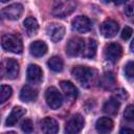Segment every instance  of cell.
<instances>
[{"instance_id":"12","label":"cell","mask_w":134,"mask_h":134,"mask_svg":"<svg viewBox=\"0 0 134 134\" xmlns=\"http://www.w3.org/2000/svg\"><path fill=\"white\" fill-rule=\"evenodd\" d=\"M40 128L42 132L46 134H55L59 132V124L52 117H45L40 121Z\"/></svg>"},{"instance_id":"30","label":"cell","mask_w":134,"mask_h":134,"mask_svg":"<svg viewBox=\"0 0 134 134\" xmlns=\"http://www.w3.org/2000/svg\"><path fill=\"white\" fill-rule=\"evenodd\" d=\"M127 96H128L127 91H125V90H122V89L118 90V91H117V93L115 94V97H116L119 102H120V100H122V99H125V98H127Z\"/></svg>"},{"instance_id":"20","label":"cell","mask_w":134,"mask_h":134,"mask_svg":"<svg viewBox=\"0 0 134 134\" xmlns=\"http://www.w3.org/2000/svg\"><path fill=\"white\" fill-rule=\"evenodd\" d=\"M119 106H120V103L119 100L114 96V97H111L109 98L103 106V111L108 114V115H115L117 112H118V109H119Z\"/></svg>"},{"instance_id":"7","label":"cell","mask_w":134,"mask_h":134,"mask_svg":"<svg viewBox=\"0 0 134 134\" xmlns=\"http://www.w3.org/2000/svg\"><path fill=\"white\" fill-rule=\"evenodd\" d=\"M104 54L106 60L115 63L120 59L122 54V48L118 43H109L105 46Z\"/></svg>"},{"instance_id":"21","label":"cell","mask_w":134,"mask_h":134,"mask_svg":"<svg viewBox=\"0 0 134 134\" xmlns=\"http://www.w3.org/2000/svg\"><path fill=\"white\" fill-rule=\"evenodd\" d=\"M96 49H97V43L94 40L89 39L87 42H85V48L82 55L87 59H92L96 54Z\"/></svg>"},{"instance_id":"17","label":"cell","mask_w":134,"mask_h":134,"mask_svg":"<svg viewBox=\"0 0 134 134\" xmlns=\"http://www.w3.org/2000/svg\"><path fill=\"white\" fill-rule=\"evenodd\" d=\"M61 89L65 94V97L69 100H73L77 96V89L76 87L69 81H61L60 83Z\"/></svg>"},{"instance_id":"26","label":"cell","mask_w":134,"mask_h":134,"mask_svg":"<svg viewBox=\"0 0 134 134\" xmlns=\"http://www.w3.org/2000/svg\"><path fill=\"white\" fill-rule=\"evenodd\" d=\"M125 75L129 80H134V62L130 61L125 65Z\"/></svg>"},{"instance_id":"23","label":"cell","mask_w":134,"mask_h":134,"mask_svg":"<svg viewBox=\"0 0 134 134\" xmlns=\"http://www.w3.org/2000/svg\"><path fill=\"white\" fill-rule=\"evenodd\" d=\"M47 65H48V67L52 71H54V72H61L63 70V67H64V62H63V60L60 57L54 55V57H51L48 60Z\"/></svg>"},{"instance_id":"11","label":"cell","mask_w":134,"mask_h":134,"mask_svg":"<svg viewBox=\"0 0 134 134\" xmlns=\"http://www.w3.org/2000/svg\"><path fill=\"white\" fill-rule=\"evenodd\" d=\"M46 31H47V35L48 37L50 38V40L54 43L61 41L65 35V28L63 25L61 24H57V23H53V24H50L47 28H46Z\"/></svg>"},{"instance_id":"28","label":"cell","mask_w":134,"mask_h":134,"mask_svg":"<svg viewBox=\"0 0 134 134\" xmlns=\"http://www.w3.org/2000/svg\"><path fill=\"white\" fill-rule=\"evenodd\" d=\"M21 130L25 133H31L34 130V125L30 119H24L21 122Z\"/></svg>"},{"instance_id":"6","label":"cell","mask_w":134,"mask_h":134,"mask_svg":"<svg viewBox=\"0 0 134 134\" xmlns=\"http://www.w3.org/2000/svg\"><path fill=\"white\" fill-rule=\"evenodd\" d=\"M84 125H85V120H84V117L76 113L74 115H72L66 122V126H65V132L68 133V134H75V133H79L82 131V129L84 128Z\"/></svg>"},{"instance_id":"9","label":"cell","mask_w":134,"mask_h":134,"mask_svg":"<svg viewBox=\"0 0 134 134\" xmlns=\"http://www.w3.org/2000/svg\"><path fill=\"white\" fill-rule=\"evenodd\" d=\"M118 29H119L118 23L114 20H111V19H108V20L104 21L100 24V27H99L100 34L105 38H113L118 32Z\"/></svg>"},{"instance_id":"27","label":"cell","mask_w":134,"mask_h":134,"mask_svg":"<svg viewBox=\"0 0 134 134\" xmlns=\"http://www.w3.org/2000/svg\"><path fill=\"white\" fill-rule=\"evenodd\" d=\"M124 117H125L127 120L134 122V105H129V106L125 109Z\"/></svg>"},{"instance_id":"8","label":"cell","mask_w":134,"mask_h":134,"mask_svg":"<svg viewBox=\"0 0 134 134\" xmlns=\"http://www.w3.org/2000/svg\"><path fill=\"white\" fill-rule=\"evenodd\" d=\"M23 13V5L20 3H14L1 10V15L3 18L7 20H18Z\"/></svg>"},{"instance_id":"5","label":"cell","mask_w":134,"mask_h":134,"mask_svg":"<svg viewBox=\"0 0 134 134\" xmlns=\"http://www.w3.org/2000/svg\"><path fill=\"white\" fill-rule=\"evenodd\" d=\"M45 99L47 105L53 109H59L63 104V96L55 87H48L45 91Z\"/></svg>"},{"instance_id":"32","label":"cell","mask_w":134,"mask_h":134,"mask_svg":"<svg viewBox=\"0 0 134 134\" xmlns=\"http://www.w3.org/2000/svg\"><path fill=\"white\" fill-rule=\"evenodd\" d=\"M128 0H109V2H112V3H114V4H116V5H120V4H124V3H126Z\"/></svg>"},{"instance_id":"10","label":"cell","mask_w":134,"mask_h":134,"mask_svg":"<svg viewBox=\"0 0 134 134\" xmlns=\"http://www.w3.org/2000/svg\"><path fill=\"white\" fill-rule=\"evenodd\" d=\"M72 27L74 30H76L77 32H88L91 27H92V23L90 21V19L86 16H77L72 20Z\"/></svg>"},{"instance_id":"33","label":"cell","mask_w":134,"mask_h":134,"mask_svg":"<svg viewBox=\"0 0 134 134\" xmlns=\"http://www.w3.org/2000/svg\"><path fill=\"white\" fill-rule=\"evenodd\" d=\"M120 133H134V129H130V128H124L119 131Z\"/></svg>"},{"instance_id":"14","label":"cell","mask_w":134,"mask_h":134,"mask_svg":"<svg viewBox=\"0 0 134 134\" xmlns=\"http://www.w3.org/2000/svg\"><path fill=\"white\" fill-rule=\"evenodd\" d=\"M43 79V71L42 69L36 65L30 64L27 67V81L31 84H39Z\"/></svg>"},{"instance_id":"29","label":"cell","mask_w":134,"mask_h":134,"mask_svg":"<svg viewBox=\"0 0 134 134\" xmlns=\"http://www.w3.org/2000/svg\"><path fill=\"white\" fill-rule=\"evenodd\" d=\"M132 34H133V29L131 28V27H129V26H126L124 29H122V31H121V39L122 40H128L131 36H132Z\"/></svg>"},{"instance_id":"25","label":"cell","mask_w":134,"mask_h":134,"mask_svg":"<svg viewBox=\"0 0 134 134\" xmlns=\"http://www.w3.org/2000/svg\"><path fill=\"white\" fill-rule=\"evenodd\" d=\"M13 94V90L9 86L6 85H2L1 86V91H0V103L3 104L5 103Z\"/></svg>"},{"instance_id":"15","label":"cell","mask_w":134,"mask_h":134,"mask_svg":"<svg viewBox=\"0 0 134 134\" xmlns=\"http://www.w3.org/2000/svg\"><path fill=\"white\" fill-rule=\"evenodd\" d=\"M47 50H48L47 44L44 41H41V40L34 41L29 45V52H30L31 55H34L36 58L43 57L44 54H46Z\"/></svg>"},{"instance_id":"22","label":"cell","mask_w":134,"mask_h":134,"mask_svg":"<svg viewBox=\"0 0 134 134\" xmlns=\"http://www.w3.org/2000/svg\"><path fill=\"white\" fill-rule=\"evenodd\" d=\"M23 26L26 30V32L29 35V36H32V35H36L38 29H39V24H38V21L36 20V18L34 17H27L24 22H23Z\"/></svg>"},{"instance_id":"1","label":"cell","mask_w":134,"mask_h":134,"mask_svg":"<svg viewBox=\"0 0 134 134\" xmlns=\"http://www.w3.org/2000/svg\"><path fill=\"white\" fill-rule=\"evenodd\" d=\"M71 73L73 77L79 82V84L85 88L92 87L98 79L97 71L87 66H75L72 68Z\"/></svg>"},{"instance_id":"34","label":"cell","mask_w":134,"mask_h":134,"mask_svg":"<svg viewBox=\"0 0 134 134\" xmlns=\"http://www.w3.org/2000/svg\"><path fill=\"white\" fill-rule=\"evenodd\" d=\"M130 48H131V50L134 52V39H133V41H132L131 44H130Z\"/></svg>"},{"instance_id":"13","label":"cell","mask_w":134,"mask_h":134,"mask_svg":"<svg viewBox=\"0 0 134 134\" xmlns=\"http://www.w3.org/2000/svg\"><path fill=\"white\" fill-rule=\"evenodd\" d=\"M19 70H20V66H19V63L16 60L7 59L5 61L4 72H5V75H6L7 79L15 80L19 74Z\"/></svg>"},{"instance_id":"2","label":"cell","mask_w":134,"mask_h":134,"mask_svg":"<svg viewBox=\"0 0 134 134\" xmlns=\"http://www.w3.org/2000/svg\"><path fill=\"white\" fill-rule=\"evenodd\" d=\"M76 8L75 0H53L52 15L57 18H65Z\"/></svg>"},{"instance_id":"19","label":"cell","mask_w":134,"mask_h":134,"mask_svg":"<svg viewBox=\"0 0 134 134\" xmlns=\"http://www.w3.org/2000/svg\"><path fill=\"white\" fill-rule=\"evenodd\" d=\"M113 127H114L113 120L109 117H100L96 120L95 124V128L99 133H109L112 131Z\"/></svg>"},{"instance_id":"3","label":"cell","mask_w":134,"mask_h":134,"mask_svg":"<svg viewBox=\"0 0 134 134\" xmlns=\"http://www.w3.org/2000/svg\"><path fill=\"white\" fill-rule=\"evenodd\" d=\"M1 46L4 50L13 53H21L23 50V44L21 39L12 34H5L1 38Z\"/></svg>"},{"instance_id":"24","label":"cell","mask_w":134,"mask_h":134,"mask_svg":"<svg viewBox=\"0 0 134 134\" xmlns=\"http://www.w3.org/2000/svg\"><path fill=\"white\" fill-rule=\"evenodd\" d=\"M100 84H102V86L104 88L111 89L114 86V84H115V77H114L113 73L112 72H106V73H104V75H103V77L100 80Z\"/></svg>"},{"instance_id":"35","label":"cell","mask_w":134,"mask_h":134,"mask_svg":"<svg viewBox=\"0 0 134 134\" xmlns=\"http://www.w3.org/2000/svg\"><path fill=\"white\" fill-rule=\"evenodd\" d=\"M7 1H9V0H1V2H3V3L4 2H7Z\"/></svg>"},{"instance_id":"18","label":"cell","mask_w":134,"mask_h":134,"mask_svg":"<svg viewBox=\"0 0 134 134\" xmlns=\"http://www.w3.org/2000/svg\"><path fill=\"white\" fill-rule=\"evenodd\" d=\"M38 97V91L30 86H24L20 91V99L24 103L35 102Z\"/></svg>"},{"instance_id":"31","label":"cell","mask_w":134,"mask_h":134,"mask_svg":"<svg viewBox=\"0 0 134 134\" xmlns=\"http://www.w3.org/2000/svg\"><path fill=\"white\" fill-rule=\"evenodd\" d=\"M125 13H126L127 16L132 17V16L134 15V6H132V5H128V6H126V8H125Z\"/></svg>"},{"instance_id":"4","label":"cell","mask_w":134,"mask_h":134,"mask_svg":"<svg viewBox=\"0 0 134 134\" xmlns=\"http://www.w3.org/2000/svg\"><path fill=\"white\" fill-rule=\"evenodd\" d=\"M85 48V41L80 37H72L68 40L66 45V53L69 57H77L83 54Z\"/></svg>"},{"instance_id":"16","label":"cell","mask_w":134,"mask_h":134,"mask_svg":"<svg viewBox=\"0 0 134 134\" xmlns=\"http://www.w3.org/2000/svg\"><path fill=\"white\" fill-rule=\"evenodd\" d=\"M25 113H26V110H25L24 108H22V107H20V106L14 107L13 110H12V112L9 113V115L7 116V118H6V120H5V125H6L7 127H13V126H15V125L18 122V120H19Z\"/></svg>"}]
</instances>
